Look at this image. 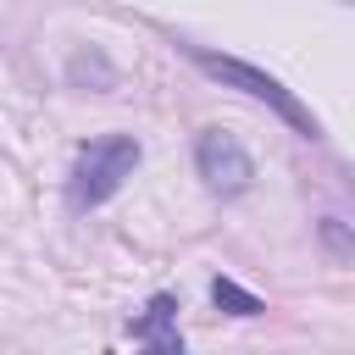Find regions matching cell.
Here are the masks:
<instances>
[{
  "instance_id": "8992f818",
  "label": "cell",
  "mask_w": 355,
  "mask_h": 355,
  "mask_svg": "<svg viewBox=\"0 0 355 355\" xmlns=\"http://www.w3.org/2000/svg\"><path fill=\"white\" fill-rule=\"evenodd\" d=\"M211 305H216V311H227V316H261V311H266V305H261V294L239 288L233 277H216V283H211Z\"/></svg>"
},
{
  "instance_id": "52a82bcc",
  "label": "cell",
  "mask_w": 355,
  "mask_h": 355,
  "mask_svg": "<svg viewBox=\"0 0 355 355\" xmlns=\"http://www.w3.org/2000/svg\"><path fill=\"white\" fill-rule=\"evenodd\" d=\"M322 239L333 244V255H349V233H344V222H338V216H327V222H322Z\"/></svg>"
},
{
  "instance_id": "3957f363",
  "label": "cell",
  "mask_w": 355,
  "mask_h": 355,
  "mask_svg": "<svg viewBox=\"0 0 355 355\" xmlns=\"http://www.w3.org/2000/svg\"><path fill=\"white\" fill-rule=\"evenodd\" d=\"M194 166H200L205 189L222 194V200H233V194H244V189L255 183V161H250V150H244L233 133H222V128H205V133L194 139Z\"/></svg>"
},
{
  "instance_id": "277c9868",
  "label": "cell",
  "mask_w": 355,
  "mask_h": 355,
  "mask_svg": "<svg viewBox=\"0 0 355 355\" xmlns=\"http://www.w3.org/2000/svg\"><path fill=\"white\" fill-rule=\"evenodd\" d=\"M172 322H178V300H172V294H155L128 333H133V344H150V349H161V355H183V333H178Z\"/></svg>"
},
{
  "instance_id": "6da1fadb",
  "label": "cell",
  "mask_w": 355,
  "mask_h": 355,
  "mask_svg": "<svg viewBox=\"0 0 355 355\" xmlns=\"http://www.w3.org/2000/svg\"><path fill=\"white\" fill-rule=\"evenodd\" d=\"M189 55H194V67L200 72H211L216 83H227V89H239V94H250V100H261V105H272L294 133H305V139H316L322 133V122L272 78V72H261V67H250V61H239V55H216V50H200V44H189Z\"/></svg>"
},
{
  "instance_id": "5b68a950",
  "label": "cell",
  "mask_w": 355,
  "mask_h": 355,
  "mask_svg": "<svg viewBox=\"0 0 355 355\" xmlns=\"http://www.w3.org/2000/svg\"><path fill=\"white\" fill-rule=\"evenodd\" d=\"M67 78H72L78 89H83V83H94L100 94H105V89H116V67H111L100 50H78V55L67 61Z\"/></svg>"
},
{
  "instance_id": "7a4b0ae2",
  "label": "cell",
  "mask_w": 355,
  "mask_h": 355,
  "mask_svg": "<svg viewBox=\"0 0 355 355\" xmlns=\"http://www.w3.org/2000/svg\"><path fill=\"white\" fill-rule=\"evenodd\" d=\"M139 139L133 133H105V139H89L72 161V205H105L139 166Z\"/></svg>"
}]
</instances>
